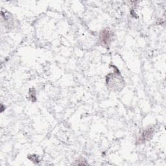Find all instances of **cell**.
<instances>
[{
	"instance_id": "6da1fadb",
	"label": "cell",
	"mask_w": 166,
	"mask_h": 166,
	"mask_svg": "<svg viewBox=\"0 0 166 166\" xmlns=\"http://www.w3.org/2000/svg\"><path fill=\"white\" fill-rule=\"evenodd\" d=\"M100 41L102 43V45L108 46L110 45L112 38V33L110 31L108 30H104L101 31L100 33Z\"/></svg>"
},
{
	"instance_id": "7a4b0ae2",
	"label": "cell",
	"mask_w": 166,
	"mask_h": 166,
	"mask_svg": "<svg viewBox=\"0 0 166 166\" xmlns=\"http://www.w3.org/2000/svg\"><path fill=\"white\" fill-rule=\"evenodd\" d=\"M151 134V131H145V132L142 134V138L141 139H143L144 140H147L149 138H150V135Z\"/></svg>"
}]
</instances>
